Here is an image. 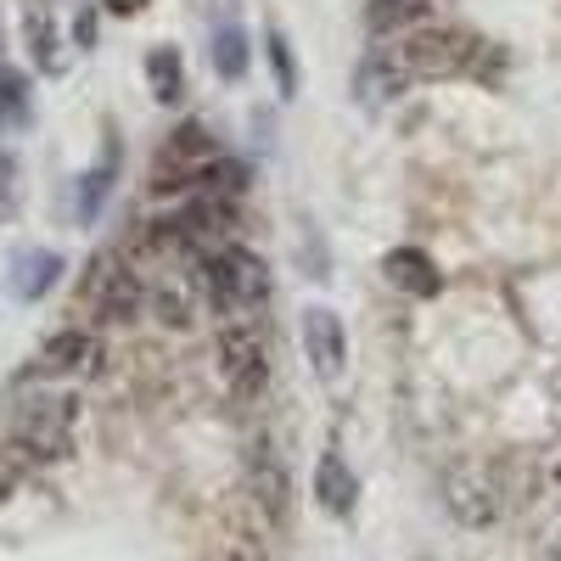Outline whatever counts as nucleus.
<instances>
[{
	"label": "nucleus",
	"mask_w": 561,
	"mask_h": 561,
	"mask_svg": "<svg viewBox=\"0 0 561 561\" xmlns=\"http://www.w3.org/2000/svg\"><path fill=\"white\" fill-rule=\"evenodd\" d=\"M483 57V39H472L455 23H415L382 45H370L359 73H354V90L365 107H388L399 102L404 90L427 84V79H460L472 73Z\"/></svg>",
	"instance_id": "f257e3e1"
},
{
	"label": "nucleus",
	"mask_w": 561,
	"mask_h": 561,
	"mask_svg": "<svg viewBox=\"0 0 561 561\" xmlns=\"http://www.w3.org/2000/svg\"><path fill=\"white\" fill-rule=\"evenodd\" d=\"M197 280H203V298L219 314V325L225 320H259L270 304V264L253 248H219L214 259L197 264Z\"/></svg>",
	"instance_id": "f03ea898"
},
{
	"label": "nucleus",
	"mask_w": 561,
	"mask_h": 561,
	"mask_svg": "<svg viewBox=\"0 0 561 561\" xmlns=\"http://www.w3.org/2000/svg\"><path fill=\"white\" fill-rule=\"evenodd\" d=\"M517 460H460L444 472V505L460 528H489L505 517V505L517 500Z\"/></svg>",
	"instance_id": "7ed1b4c3"
},
{
	"label": "nucleus",
	"mask_w": 561,
	"mask_h": 561,
	"mask_svg": "<svg viewBox=\"0 0 561 561\" xmlns=\"http://www.w3.org/2000/svg\"><path fill=\"white\" fill-rule=\"evenodd\" d=\"M219 158H225V152H219V140H214L208 124H197V118L174 124V129L163 135V147L152 152V192H158V197L192 192V185L208 180V169H214Z\"/></svg>",
	"instance_id": "20e7f679"
},
{
	"label": "nucleus",
	"mask_w": 561,
	"mask_h": 561,
	"mask_svg": "<svg viewBox=\"0 0 561 561\" xmlns=\"http://www.w3.org/2000/svg\"><path fill=\"white\" fill-rule=\"evenodd\" d=\"M73 427H79V399L73 393H34V399H23V410L12 421V444L34 466H51L73 449Z\"/></svg>",
	"instance_id": "39448f33"
},
{
	"label": "nucleus",
	"mask_w": 561,
	"mask_h": 561,
	"mask_svg": "<svg viewBox=\"0 0 561 561\" xmlns=\"http://www.w3.org/2000/svg\"><path fill=\"white\" fill-rule=\"evenodd\" d=\"M214 354H219V377H225L230 399L253 404L270 388V343L259 332V320H225L214 337Z\"/></svg>",
	"instance_id": "423d86ee"
},
{
	"label": "nucleus",
	"mask_w": 561,
	"mask_h": 561,
	"mask_svg": "<svg viewBox=\"0 0 561 561\" xmlns=\"http://www.w3.org/2000/svg\"><path fill=\"white\" fill-rule=\"evenodd\" d=\"M84 304L102 325L135 320L140 309H147V280H140V270L124 264V259H102L96 275H90V287H84Z\"/></svg>",
	"instance_id": "0eeeda50"
},
{
	"label": "nucleus",
	"mask_w": 561,
	"mask_h": 561,
	"mask_svg": "<svg viewBox=\"0 0 561 561\" xmlns=\"http://www.w3.org/2000/svg\"><path fill=\"white\" fill-rule=\"evenodd\" d=\"M248 494L253 505L270 517V528H287V511H293V478H287V460L270 444V433H259L248 444Z\"/></svg>",
	"instance_id": "6e6552de"
},
{
	"label": "nucleus",
	"mask_w": 561,
	"mask_h": 561,
	"mask_svg": "<svg viewBox=\"0 0 561 561\" xmlns=\"http://www.w3.org/2000/svg\"><path fill=\"white\" fill-rule=\"evenodd\" d=\"M304 354H309V370L325 382V388H337L343 382V365H348V332H343V320L314 304L304 309Z\"/></svg>",
	"instance_id": "1a4fd4ad"
},
{
	"label": "nucleus",
	"mask_w": 561,
	"mask_h": 561,
	"mask_svg": "<svg viewBox=\"0 0 561 561\" xmlns=\"http://www.w3.org/2000/svg\"><path fill=\"white\" fill-rule=\"evenodd\" d=\"M147 309L174 325V332H192L197 314H203V280H197V264L192 270H158V280L147 287Z\"/></svg>",
	"instance_id": "9d476101"
},
{
	"label": "nucleus",
	"mask_w": 561,
	"mask_h": 561,
	"mask_svg": "<svg viewBox=\"0 0 561 561\" xmlns=\"http://www.w3.org/2000/svg\"><path fill=\"white\" fill-rule=\"evenodd\" d=\"M102 348L96 337L84 332V325H62L57 337H45L39 354H34V377L39 382H51V377H84V370H96Z\"/></svg>",
	"instance_id": "9b49d317"
},
{
	"label": "nucleus",
	"mask_w": 561,
	"mask_h": 561,
	"mask_svg": "<svg viewBox=\"0 0 561 561\" xmlns=\"http://www.w3.org/2000/svg\"><path fill=\"white\" fill-rule=\"evenodd\" d=\"M382 275H388V287H399L404 298H438V287H444V275H438L427 248H388Z\"/></svg>",
	"instance_id": "f8f14e48"
},
{
	"label": "nucleus",
	"mask_w": 561,
	"mask_h": 561,
	"mask_svg": "<svg viewBox=\"0 0 561 561\" xmlns=\"http://www.w3.org/2000/svg\"><path fill=\"white\" fill-rule=\"evenodd\" d=\"M57 280H62V253H51V248H28V253L12 259L7 287H12L18 304H39L45 293L57 287Z\"/></svg>",
	"instance_id": "ddd939ff"
},
{
	"label": "nucleus",
	"mask_w": 561,
	"mask_h": 561,
	"mask_svg": "<svg viewBox=\"0 0 561 561\" xmlns=\"http://www.w3.org/2000/svg\"><path fill=\"white\" fill-rule=\"evenodd\" d=\"M314 500H320L325 517H348L354 500H359V478L348 472V460H343L337 449H325V455L314 460Z\"/></svg>",
	"instance_id": "4468645a"
},
{
	"label": "nucleus",
	"mask_w": 561,
	"mask_h": 561,
	"mask_svg": "<svg viewBox=\"0 0 561 561\" xmlns=\"http://www.w3.org/2000/svg\"><path fill=\"white\" fill-rule=\"evenodd\" d=\"M208 57H214V73L219 79H242L248 73V34L237 28V23H219L214 34H208Z\"/></svg>",
	"instance_id": "2eb2a0df"
},
{
	"label": "nucleus",
	"mask_w": 561,
	"mask_h": 561,
	"mask_svg": "<svg viewBox=\"0 0 561 561\" xmlns=\"http://www.w3.org/2000/svg\"><path fill=\"white\" fill-rule=\"evenodd\" d=\"M147 79H152L158 102H180L185 96V62H180L174 45H152V51H147Z\"/></svg>",
	"instance_id": "dca6fc26"
},
{
	"label": "nucleus",
	"mask_w": 561,
	"mask_h": 561,
	"mask_svg": "<svg viewBox=\"0 0 561 561\" xmlns=\"http://www.w3.org/2000/svg\"><path fill=\"white\" fill-rule=\"evenodd\" d=\"M23 34H28V51H34V62L45 68V73H62V34H57V23H51V12H28L23 18Z\"/></svg>",
	"instance_id": "f3484780"
},
{
	"label": "nucleus",
	"mask_w": 561,
	"mask_h": 561,
	"mask_svg": "<svg viewBox=\"0 0 561 561\" xmlns=\"http://www.w3.org/2000/svg\"><path fill=\"white\" fill-rule=\"evenodd\" d=\"M113 169H118V147L107 140V152L96 158V169L79 180V219H84V225L102 214V203H107V192H113Z\"/></svg>",
	"instance_id": "a211bd4d"
},
{
	"label": "nucleus",
	"mask_w": 561,
	"mask_h": 561,
	"mask_svg": "<svg viewBox=\"0 0 561 561\" xmlns=\"http://www.w3.org/2000/svg\"><path fill=\"white\" fill-rule=\"evenodd\" d=\"M28 113H34V102H28V73H23V68H0V124L23 129Z\"/></svg>",
	"instance_id": "6ab92c4d"
},
{
	"label": "nucleus",
	"mask_w": 561,
	"mask_h": 561,
	"mask_svg": "<svg viewBox=\"0 0 561 561\" xmlns=\"http://www.w3.org/2000/svg\"><path fill=\"white\" fill-rule=\"evenodd\" d=\"M264 51H270V68H275V90L280 96H298V68H293V51H287V39H280V28L264 34Z\"/></svg>",
	"instance_id": "aec40b11"
},
{
	"label": "nucleus",
	"mask_w": 561,
	"mask_h": 561,
	"mask_svg": "<svg viewBox=\"0 0 561 561\" xmlns=\"http://www.w3.org/2000/svg\"><path fill=\"white\" fill-rule=\"evenodd\" d=\"M28 472H34V460L7 438V444H0V500H12V494L23 489V478H28Z\"/></svg>",
	"instance_id": "412c9836"
},
{
	"label": "nucleus",
	"mask_w": 561,
	"mask_h": 561,
	"mask_svg": "<svg viewBox=\"0 0 561 561\" xmlns=\"http://www.w3.org/2000/svg\"><path fill=\"white\" fill-rule=\"evenodd\" d=\"M230 561H270V556H264L259 539H237V545H230Z\"/></svg>",
	"instance_id": "4be33fe9"
},
{
	"label": "nucleus",
	"mask_w": 561,
	"mask_h": 561,
	"mask_svg": "<svg viewBox=\"0 0 561 561\" xmlns=\"http://www.w3.org/2000/svg\"><path fill=\"white\" fill-rule=\"evenodd\" d=\"M556 556H561V534H556Z\"/></svg>",
	"instance_id": "5701e85b"
}]
</instances>
